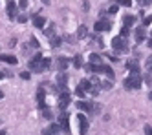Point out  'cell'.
<instances>
[{"label": "cell", "instance_id": "obj_1", "mask_svg": "<svg viewBox=\"0 0 152 135\" xmlns=\"http://www.w3.org/2000/svg\"><path fill=\"white\" fill-rule=\"evenodd\" d=\"M125 88L126 89H139L141 88V77L137 75V71H134L130 77L125 78Z\"/></svg>", "mask_w": 152, "mask_h": 135}, {"label": "cell", "instance_id": "obj_2", "mask_svg": "<svg viewBox=\"0 0 152 135\" xmlns=\"http://www.w3.org/2000/svg\"><path fill=\"white\" fill-rule=\"evenodd\" d=\"M75 106H77L79 110H86V111H94V113H99L101 111V104H97V102H84V100H79V102H75Z\"/></svg>", "mask_w": 152, "mask_h": 135}, {"label": "cell", "instance_id": "obj_3", "mask_svg": "<svg viewBox=\"0 0 152 135\" xmlns=\"http://www.w3.org/2000/svg\"><path fill=\"white\" fill-rule=\"evenodd\" d=\"M61 89H62V93L59 95V100H57V102H59V110H61V111H64V110L68 108V104L72 102V99H70L68 89L64 88V86H61Z\"/></svg>", "mask_w": 152, "mask_h": 135}, {"label": "cell", "instance_id": "obj_4", "mask_svg": "<svg viewBox=\"0 0 152 135\" xmlns=\"http://www.w3.org/2000/svg\"><path fill=\"white\" fill-rule=\"evenodd\" d=\"M112 48L117 49V51H126L128 49L126 38L125 37H115V38H112Z\"/></svg>", "mask_w": 152, "mask_h": 135}, {"label": "cell", "instance_id": "obj_5", "mask_svg": "<svg viewBox=\"0 0 152 135\" xmlns=\"http://www.w3.org/2000/svg\"><path fill=\"white\" fill-rule=\"evenodd\" d=\"M40 60H42V55H40V53H37L35 57L29 60L28 68H29V70H33L35 73H40V71H42V70H40Z\"/></svg>", "mask_w": 152, "mask_h": 135}, {"label": "cell", "instance_id": "obj_6", "mask_svg": "<svg viewBox=\"0 0 152 135\" xmlns=\"http://www.w3.org/2000/svg\"><path fill=\"white\" fill-rule=\"evenodd\" d=\"M68 119H70V113L68 111H61L59 113V124H61V128L64 130V131H70V124H68Z\"/></svg>", "mask_w": 152, "mask_h": 135}, {"label": "cell", "instance_id": "obj_7", "mask_svg": "<svg viewBox=\"0 0 152 135\" xmlns=\"http://www.w3.org/2000/svg\"><path fill=\"white\" fill-rule=\"evenodd\" d=\"M112 28V22L110 20H99V22H95V26H94V29L97 31V33H101V31H108V29H110Z\"/></svg>", "mask_w": 152, "mask_h": 135}, {"label": "cell", "instance_id": "obj_8", "mask_svg": "<svg viewBox=\"0 0 152 135\" xmlns=\"http://www.w3.org/2000/svg\"><path fill=\"white\" fill-rule=\"evenodd\" d=\"M77 120H79V124H81V135H86V133H88V119H86L83 113H79Z\"/></svg>", "mask_w": 152, "mask_h": 135}, {"label": "cell", "instance_id": "obj_9", "mask_svg": "<svg viewBox=\"0 0 152 135\" xmlns=\"http://www.w3.org/2000/svg\"><path fill=\"white\" fill-rule=\"evenodd\" d=\"M7 17L11 18V20H15V17H17V4L13 2V0H9V2H7Z\"/></svg>", "mask_w": 152, "mask_h": 135}, {"label": "cell", "instance_id": "obj_10", "mask_svg": "<svg viewBox=\"0 0 152 135\" xmlns=\"http://www.w3.org/2000/svg\"><path fill=\"white\" fill-rule=\"evenodd\" d=\"M33 26L39 28V29H44V26H46V18L40 17V15H35V17H33Z\"/></svg>", "mask_w": 152, "mask_h": 135}, {"label": "cell", "instance_id": "obj_11", "mask_svg": "<svg viewBox=\"0 0 152 135\" xmlns=\"http://www.w3.org/2000/svg\"><path fill=\"white\" fill-rule=\"evenodd\" d=\"M0 60L2 62H7V64H11V66H17V57H13V55H0Z\"/></svg>", "mask_w": 152, "mask_h": 135}, {"label": "cell", "instance_id": "obj_12", "mask_svg": "<svg viewBox=\"0 0 152 135\" xmlns=\"http://www.w3.org/2000/svg\"><path fill=\"white\" fill-rule=\"evenodd\" d=\"M44 88H39V91H37V100H39V108L40 110H44Z\"/></svg>", "mask_w": 152, "mask_h": 135}, {"label": "cell", "instance_id": "obj_13", "mask_svg": "<svg viewBox=\"0 0 152 135\" xmlns=\"http://www.w3.org/2000/svg\"><path fill=\"white\" fill-rule=\"evenodd\" d=\"M66 81H68V75L64 73V71L57 73V84H59V86H66Z\"/></svg>", "mask_w": 152, "mask_h": 135}, {"label": "cell", "instance_id": "obj_14", "mask_svg": "<svg viewBox=\"0 0 152 135\" xmlns=\"http://www.w3.org/2000/svg\"><path fill=\"white\" fill-rule=\"evenodd\" d=\"M57 68H59V71H64L68 68V59H64V57L57 59Z\"/></svg>", "mask_w": 152, "mask_h": 135}, {"label": "cell", "instance_id": "obj_15", "mask_svg": "<svg viewBox=\"0 0 152 135\" xmlns=\"http://www.w3.org/2000/svg\"><path fill=\"white\" fill-rule=\"evenodd\" d=\"M123 22H125V28H132V24L136 22V17L134 15H125Z\"/></svg>", "mask_w": 152, "mask_h": 135}, {"label": "cell", "instance_id": "obj_16", "mask_svg": "<svg viewBox=\"0 0 152 135\" xmlns=\"http://www.w3.org/2000/svg\"><path fill=\"white\" fill-rule=\"evenodd\" d=\"M77 37H79V38H88V28H86V26H79Z\"/></svg>", "mask_w": 152, "mask_h": 135}, {"label": "cell", "instance_id": "obj_17", "mask_svg": "<svg viewBox=\"0 0 152 135\" xmlns=\"http://www.w3.org/2000/svg\"><path fill=\"white\" fill-rule=\"evenodd\" d=\"M145 33H147V31H145V28H137V29H136V40H137V42H143Z\"/></svg>", "mask_w": 152, "mask_h": 135}, {"label": "cell", "instance_id": "obj_18", "mask_svg": "<svg viewBox=\"0 0 152 135\" xmlns=\"http://www.w3.org/2000/svg\"><path fill=\"white\" fill-rule=\"evenodd\" d=\"M126 70L132 71V73L137 71V70H139V68H137V60H136V59H134V60H128V62H126Z\"/></svg>", "mask_w": 152, "mask_h": 135}, {"label": "cell", "instance_id": "obj_19", "mask_svg": "<svg viewBox=\"0 0 152 135\" xmlns=\"http://www.w3.org/2000/svg\"><path fill=\"white\" fill-rule=\"evenodd\" d=\"M79 88H83L84 91H90V88H92V84H90V81H88V78H84V81H81Z\"/></svg>", "mask_w": 152, "mask_h": 135}, {"label": "cell", "instance_id": "obj_20", "mask_svg": "<svg viewBox=\"0 0 152 135\" xmlns=\"http://www.w3.org/2000/svg\"><path fill=\"white\" fill-rule=\"evenodd\" d=\"M73 68H83V57L81 55H75L73 57Z\"/></svg>", "mask_w": 152, "mask_h": 135}, {"label": "cell", "instance_id": "obj_21", "mask_svg": "<svg viewBox=\"0 0 152 135\" xmlns=\"http://www.w3.org/2000/svg\"><path fill=\"white\" fill-rule=\"evenodd\" d=\"M50 64H51L50 59H42V60H40V70H42V71H44V70H50Z\"/></svg>", "mask_w": 152, "mask_h": 135}, {"label": "cell", "instance_id": "obj_22", "mask_svg": "<svg viewBox=\"0 0 152 135\" xmlns=\"http://www.w3.org/2000/svg\"><path fill=\"white\" fill-rule=\"evenodd\" d=\"M61 42H62V40H61V38H59L57 35H53V37H51V40H50V44H51L53 48H57V46H61Z\"/></svg>", "mask_w": 152, "mask_h": 135}, {"label": "cell", "instance_id": "obj_23", "mask_svg": "<svg viewBox=\"0 0 152 135\" xmlns=\"http://www.w3.org/2000/svg\"><path fill=\"white\" fill-rule=\"evenodd\" d=\"M90 62L92 64H103V60H101V57H99V55H92V57H90Z\"/></svg>", "mask_w": 152, "mask_h": 135}, {"label": "cell", "instance_id": "obj_24", "mask_svg": "<svg viewBox=\"0 0 152 135\" xmlns=\"http://www.w3.org/2000/svg\"><path fill=\"white\" fill-rule=\"evenodd\" d=\"M117 6H125V7H130L132 6V0H115Z\"/></svg>", "mask_w": 152, "mask_h": 135}, {"label": "cell", "instance_id": "obj_25", "mask_svg": "<svg viewBox=\"0 0 152 135\" xmlns=\"http://www.w3.org/2000/svg\"><path fill=\"white\" fill-rule=\"evenodd\" d=\"M104 75H108L110 78H114V70H112L110 66H106V70H104Z\"/></svg>", "mask_w": 152, "mask_h": 135}, {"label": "cell", "instance_id": "obj_26", "mask_svg": "<svg viewBox=\"0 0 152 135\" xmlns=\"http://www.w3.org/2000/svg\"><path fill=\"white\" fill-rule=\"evenodd\" d=\"M106 11H108V13H110V15H114V13H117V4H114V6H110V7H108Z\"/></svg>", "mask_w": 152, "mask_h": 135}, {"label": "cell", "instance_id": "obj_27", "mask_svg": "<svg viewBox=\"0 0 152 135\" xmlns=\"http://www.w3.org/2000/svg\"><path fill=\"white\" fill-rule=\"evenodd\" d=\"M75 93H77V97H84V95H86V93H84V89H83V88H79V86L75 88Z\"/></svg>", "mask_w": 152, "mask_h": 135}, {"label": "cell", "instance_id": "obj_28", "mask_svg": "<svg viewBox=\"0 0 152 135\" xmlns=\"http://www.w3.org/2000/svg\"><path fill=\"white\" fill-rule=\"evenodd\" d=\"M42 115H44L46 119H53V113H51L50 110H44V111H42Z\"/></svg>", "mask_w": 152, "mask_h": 135}, {"label": "cell", "instance_id": "obj_29", "mask_svg": "<svg viewBox=\"0 0 152 135\" xmlns=\"http://www.w3.org/2000/svg\"><path fill=\"white\" fill-rule=\"evenodd\" d=\"M128 35H130V29H128V28H123V29H121V37H125V38H126Z\"/></svg>", "mask_w": 152, "mask_h": 135}, {"label": "cell", "instance_id": "obj_30", "mask_svg": "<svg viewBox=\"0 0 152 135\" xmlns=\"http://www.w3.org/2000/svg\"><path fill=\"white\" fill-rule=\"evenodd\" d=\"M150 22H152V15H148V17H145V18H143V24H145V28L150 24Z\"/></svg>", "mask_w": 152, "mask_h": 135}, {"label": "cell", "instance_id": "obj_31", "mask_svg": "<svg viewBox=\"0 0 152 135\" xmlns=\"http://www.w3.org/2000/svg\"><path fill=\"white\" fill-rule=\"evenodd\" d=\"M29 44H31L33 48H39V40H37V38H33V37L29 38Z\"/></svg>", "mask_w": 152, "mask_h": 135}, {"label": "cell", "instance_id": "obj_32", "mask_svg": "<svg viewBox=\"0 0 152 135\" xmlns=\"http://www.w3.org/2000/svg\"><path fill=\"white\" fill-rule=\"evenodd\" d=\"M17 20H18V22H22V24H24V22H28V17H26V15H18V17H17Z\"/></svg>", "mask_w": 152, "mask_h": 135}, {"label": "cell", "instance_id": "obj_33", "mask_svg": "<svg viewBox=\"0 0 152 135\" xmlns=\"http://www.w3.org/2000/svg\"><path fill=\"white\" fill-rule=\"evenodd\" d=\"M29 77H31V75H29V71H22V73H20V78H24V81H28Z\"/></svg>", "mask_w": 152, "mask_h": 135}, {"label": "cell", "instance_id": "obj_34", "mask_svg": "<svg viewBox=\"0 0 152 135\" xmlns=\"http://www.w3.org/2000/svg\"><path fill=\"white\" fill-rule=\"evenodd\" d=\"M18 6L22 7V9H26L28 7V0H18Z\"/></svg>", "mask_w": 152, "mask_h": 135}, {"label": "cell", "instance_id": "obj_35", "mask_svg": "<svg viewBox=\"0 0 152 135\" xmlns=\"http://www.w3.org/2000/svg\"><path fill=\"white\" fill-rule=\"evenodd\" d=\"M44 33H46V35H50V37H51V33H53V26L46 28V29H44Z\"/></svg>", "mask_w": 152, "mask_h": 135}, {"label": "cell", "instance_id": "obj_36", "mask_svg": "<svg viewBox=\"0 0 152 135\" xmlns=\"http://www.w3.org/2000/svg\"><path fill=\"white\" fill-rule=\"evenodd\" d=\"M145 135H152V128L150 126H145Z\"/></svg>", "mask_w": 152, "mask_h": 135}, {"label": "cell", "instance_id": "obj_37", "mask_svg": "<svg viewBox=\"0 0 152 135\" xmlns=\"http://www.w3.org/2000/svg\"><path fill=\"white\" fill-rule=\"evenodd\" d=\"M147 68H148V70H150V68H152V57H150V59L147 60Z\"/></svg>", "mask_w": 152, "mask_h": 135}, {"label": "cell", "instance_id": "obj_38", "mask_svg": "<svg viewBox=\"0 0 152 135\" xmlns=\"http://www.w3.org/2000/svg\"><path fill=\"white\" fill-rule=\"evenodd\" d=\"M139 2H143V4H150L152 0H139Z\"/></svg>", "mask_w": 152, "mask_h": 135}, {"label": "cell", "instance_id": "obj_39", "mask_svg": "<svg viewBox=\"0 0 152 135\" xmlns=\"http://www.w3.org/2000/svg\"><path fill=\"white\" fill-rule=\"evenodd\" d=\"M148 48H152V38H150V40H148Z\"/></svg>", "mask_w": 152, "mask_h": 135}, {"label": "cell", "instance_id": "obj_40", "mask_svg": "<svg viewBox=\"0 0 152 135\" xmlns=\"http://www.w3.org/2000/svg\"><path fill=\"white\" fill-rule=\"evenodd\" d=\"M0 135H6V131H4V130H0Z\"/></svg>", "mask_w": 152, "mask_h": 135}, {"label": "cell", "instance_id": "obj_41", "mask_svg": "<svg viewBox=\"0 0 152 135\" xmlns=\"http://www.w3.org/2000/svg\"><path fill=\"white\" fill-rule=\"evenodd\" d=\"M148 99H150V100H152V91H150V95H148Z\"/></svg>", "mask_w": 152, "mask_h": 135}, {"label": "cell", "instance_id": "obj_42", "mask_svg": "<svg viewBox=\"0 0 152 135\" xmlns=\"http://www.w3.org/2000/svg\"><path fill=\"white\" fill-rule=\"evenodd\" d=\"M2 77H4V73H2V71H0V78H2Z\"/></svg>", "mask_w": 152, "mask_h": 135}, {"label": "cell", "instance_id": "obj_43", "mask_svg": "<svg viewBox=\"0 0 152 135\" xmlns=\"http://www.w3.org/2000/svg\"><path fill=\"white\" fill-rule=\"evenodd\" d=\"M2 97H4V93H2V91H0V99H2Z\"/></svg>", "mask_w": 152, "mask_h": 135}, {"label": "cell", "instance_id": "obj_44", "mask_svg": "<svg viewBox=\"0 0 152 135\" xmlns=\"http://www.w3.org/2000/svg\"><path fill=\"white\" fill-rule=\"evenodd\" d=\"M150 73H152V68H150Z\"/></svg>", "mask_w": 152, "mask_h": 135}]
</instances>
